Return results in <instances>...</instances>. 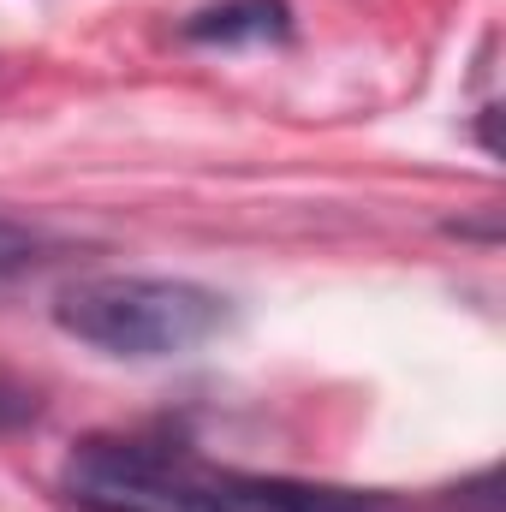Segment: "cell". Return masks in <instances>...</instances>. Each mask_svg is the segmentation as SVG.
<instances>
[{
    "instance_id": "cell-5",
    "label": "cell",
    "mask_w": 506,
    "mask_h": 512,
    "mask_svg": "<svg viewBox=\"0 0 506 512\" xmlns=\"http://www.w3.org/2000/svg\"><path fill=\"white\" fill-rule=\"evenodd\" d=\"M42 251H48L42 233H30V227H18V221H0V274H24V268H36Z\"/></svg>"
},
{
    "instance_id": "cell-6",
    "label": "cell",
    "mask_w": 506,
    "mask_h": 512,
    "mask_svg": "<svg viewBox=\"0 0 506 512\" xmlns=\"http://www.w3.org/2000/svg\"><path fill=\"white\" fill-rule=\"evenodd\" d=\"M24 417H36V393L0 376V423H24Z\"/></svg>"
},
{
    "instance_id": "cell-3",
    "label": "cell",
    "mask_w": 506,
    "mask_h": 512,
    "mask_svg": "<svg viewBox=\"0 0 506 512\" xmlns=\"http://www.w3.org/2000/svg\"><path fill=\"white\" fill-rule=\"evenodd\" d=\"M227 512H393V501L370 495V489H328V483L227 471Z\"/></svg>"
},
{
    "instance_id": "cell-1",
    "label": "cell",
    "mask_w": 506,
    "mask_h": 512,
    "mask_svg": "<svg viewBox=\"0 0 506 512\" xmlns=\"http://www.w3.org/2000/svg\"><path fill=\"white\" fill-rule=\"evenodd\" d=\"M54 322L108 358H179L227 328V298L173 274H90L54 298Z\"/></svg>"
},
{
    "instance_id": "cell-4",
    "label": "cell",
    "mask_w": 506,
    "mask_h": 512,
    "mask_svg": "<svg viewBox=\"0 0 506 512\" xmlns=\"http://www.w3.org/2000/svg\"><path fill=\"white\" fill-rule=\"evenodd\" d=\"M292 36V6L286 0H215L185 18V42H286Z\"/></svg>"
},
{
    "instance_id": "cell-2",
    "label": "cell",
    "mask_w": 506,
    "mask_h": 512,
    "mask_svg": "<svg viewBox=\"0 0 506 512\" xmlns=\"http://www.w3.org/2000/svg\"><path fill=\"white\" fill-rule=\"evenodd\" d=\"M60 489L84 512H227V471L143 435H84L60 465Z\"/></svg>"
}]
</instances>
